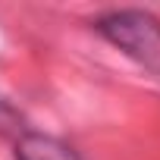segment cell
Listing matches in <instances>:
<instances>
[{
	"label": "cell",
	"mask_w": 160,
	"mask_h": 160,
	"mask_svg": "<svg viewBox=\"0 0 160 160\" xmlns=\"http://www.w3.org/2000/svg\"><path fill=\"white\" fill-rule=\"evenodd\" d=\"M94 32L132 57L138 66L160 75V19L144 10H110L94 19Z\"/></svg>",
	"instance_id": "cell-1"
},
{
	"label": "cell",
	"mask_w": 160,
	"mask_h": 160,
	"mask_svg": "<svg viewBox=\"0 0 160 160\" xmlns=\"http://www.w3.org/2000/svg\"><path fill=\"white\" fill-rule=\"evenodd\" d=\"M22 119H19V113L3 101V98H0V132H7V129H13V126H19Z\"/></svg>",
	"instance_id": "cell-3"
},
{
	"label": "cell",
	"mask_w": 160,
	"mask_h": 160,
	"mask_svg": "<svg viewBox=\"0 0 160 160\" xmlns=\"http://www.w3.org/2000/svg\"><path fill=\"white\" fill-rule=\"evenodd\" d=\"M16 160H82V157L53 135L25 132L16 141Z\"/></svg>",
	"instance_id": "cell-2"
}]
</instances>
